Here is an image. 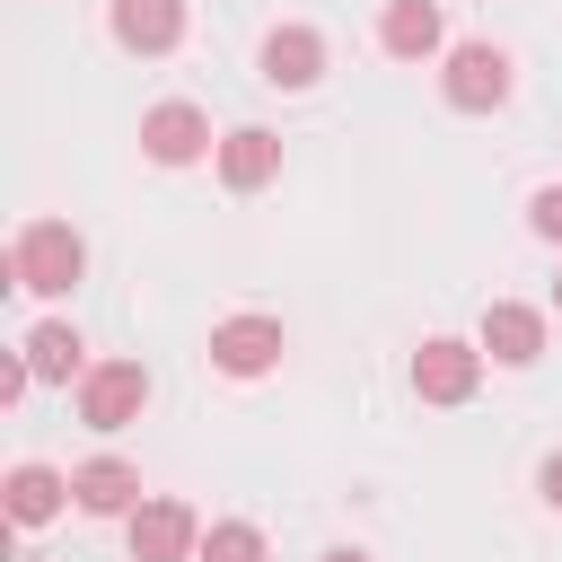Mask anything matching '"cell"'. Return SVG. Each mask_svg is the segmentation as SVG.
<instances>
[{
    "label": "cell",
    "instance_id": "1",
    "mask_svg": "<svg viewBox=\"0 0 562 562\" xmlns=\"http://www.w3.org/2000/svg\"><path fill=\"white\" fill-rule=\"evenodd\" d=\"M79 272H88V237H79L70 220H35V228H18V255H9V281H18V290L61 299V290H79Z\"/></svg>",
    "mask_w": 562,
    "mask_h": 562
},
{
    "label": "cell",
    "instance_id": "2",
    "mask_svg": "<svg viewBox=\"0 0 562 562\" xmlns=\"http://www.w3.org/2000/svg\"><path fill=\"white\" fill-rule=\"evenodd\" d=\"M140 413H149V369L140 360H105V369L79 378V422L88 430H132Z\"/></svg>",
    "mask_w": 562,
    "mask_h": 562
},
{
    "label": "cell",
    "instance_id": "3",
    "mask_svg": "<svg viewBox=\"0 0 562 562\" xmlns=\"http://www.w3.org/2000/svg\"><path fill=\"white\" fill-rule=\"evenodd\" d=\"M483 386V342H457V334H430L413 351V395L422 404H465Z\"/></svg>",
    "mask_w": 562,
    "mask_h": 562
},
{
    "label": "cell",
    "instance_id": "4",
    "mask_svg": "<svg viewBox=\"0 0 562 562\" xmlns=\"http://www.w3.org/2000/svg\"><path fill=\"white\" fill-rule=\"evenodd\" d=\"M439 88H448L457 114H492V105H509V53L501 44H457L448 70H439Z\"/></svg>",
    "mask_w": 562,
    "mask_h": 562
},
{
    "label": "cell",
    "instance_id": "5",
    "mask_svg": "<svg viewBox=\"0 0 562 562\" xmlns=\"http://www.w3.org/2000/svg\"><path fill=\"white\" fill-rule=\"evenodd\" d=\"M123 527H132V562H193L202 553V518L184 501H140Z\"/></svg>",
    "mask_w": 562,
    "mask_h": 562
},
{
    "label": "cell",
    "instance_id": "6",
    "mask_svg": "<svg viewBox=\"0 0 562 562\" xmlns=\"http://www.w3.org/2000/svg\"><path fill=\"white\" fill-rule=\"evenodd\" d=\"M211 369H220V378H263V369H281V316H228V325H211Z\"/></svg>",
    "mask_w": 562,
    "mask_h": 562
},
{
    "label": "cell",
    "instance_id": "7",
    "mask_svg": "<svg viewBox=\"0 0 562 562\" xmlns=\"http://www.w3.org/2000/svg\"><path fill=\"white\" fill-rule=\"evenodd\" d=\"M140 149H149L158 167H193V158L211 149V123H202V105H184V97L149 105V114H140Z\"/></svg>",
    "mask_w": 562,
    "mask_h": 562
},
{
    "label": "cell",
    "instance_id": "8",
    "mask_svg": "<svg viewBox=\"0 0 562 562\" xmlns=\"http://www.w3.org/2000/svg\"><path fill=\"white\" fill-rule=\"evenodd\" d=\"M70 501H79L88 518H132V509H140V474H132L123 457H88V465L70 474Z\"/></svg>",
    "mask_w": 562,
    "mask_h": 562
},
{
    "label": "cell",
    "instance_id": "9",
    "mask_svg": "<svg viewBox=\"0 0 562 562\" xmlns=\"http://www.w3.org/2000/svg\"><path fill=\"white\" fill-rule=\"evenodd\" d=\"M114 44L123 53H176L184 44V0H114Z\"/></svg>",
    "mask_w": 562,
    "mask_h": 562
},
{
    "label": "cell",
    "instance_id": "10",
    "mask_svg": "<svg viewBox=\"0 0 562 562\" xmlns=\"http://www.w3.org/2000/svg\"><path fill=\"white\" fill-rule=\"evenodd\" d=\"M281 176V140L263 132V123H237L228 140H220V184L228 193H255V184H272Z\"/></svg>",
    "mask_w": 562,
    "mask_h": 562
},
{
    "label": "cell",
    "instance_id": "11",
    "mask_svg": "<svg viewBox=\"0 0 562 562\" xmlns=\"http://www.w3.org/2000/svg\"><path fill=\"white\" fill-rule=\"evenodd\" d=\"M483 351H492L501 369H527V360L544 351V316L518 307V299H492V307H483Z\"/></svg>",
    "mask_w": 562,
    "mask_h": 562
},
{
    "label": "cell",
    "instance_id": "12",
    "mask_svg": "<svg viewBox=\"0 0 562 562\" xmlns=\"http://www.w3.org/2000/svg\"><path fill=\"white\" fill-rule=\"evenodd\" d=\"M316 70H325V35L316 26H272L263 35V79L272 88H316Z\"/></svg>",
    "mask_w": 562,
    "mask_h": 562
},
{
    "label": "cell",
    "instance_id": "13",
    "mask_svg": "<svg viewBox=\"0 0 562 562\" xmlns=\"http://www.w3.org/2000/svg\"><path fill=\"white\" fill-rule=\"evenodd\" d=\"M378 44H386L395 61H422V53H439V0H386V18H378Z\"/></svg>",
    "mask_w": 562,
    "mask_h": 562
},
{
    "label": "cell",
    "instance_id": "14",
    "mask_svg": "<svg viewBox=\"0 0 562 562\" xmlns=\"http://www.w3.org/2000/svg\"><path fill=\"white\" fill-rule=\"evenodd\" d=\"M26 369H35L44 386H70V378L88 369V342H79L70 325H35V334H26Z\"/></svg>",
    "mask_w": 562,
    "mask_h": 562
},
{
    "label": "cell",
    "instance_id": "15",
    "mask_svg": "<svg viewBox=\"0 0 562 562\" xmlns=\"http://www.w3.org/2000/svg\"><path fill=\"white\" fill-rule=\"evenodd\" d=\"M61 501H70V474H53V465H18L9 474V518L18 527H44Z\"/></svg>",
    "mask_w": 562,
    "mask_h": 562
},
{
    "label": "cell",
    "instance_id": "16",
    "mask_svg": "<svg viewBox=\"0 0 562 562\" xmlns=\"http://www.w3.org/2000/svg\"><path fill=\"white\" fill-rule=\"evenodd\" d=\"M193 562H263V527H246V518H220L211 536H202V553Z\"/></svg>",
    "mask_w": 562,
    "mask_h": 562
},
{
    "label": "cell",
    "instance_id": "17",
    "mask_svg": "<svg viewBox=\"0 0 562 562\" xmlns=\"http://www.w3.org/2000/svg\"><path fill=\"white\" fill-rule=\"evenodd\" d=\"M527 228H536L544 246H562V184H544V193L527 202Z\"/></svg>",
    "mask_w": 562,
    "mask_h": 562
},
{
    "label": "cell",
    "instance_id": "18",
    "mask_svg": "<svg viewBox=\"0 0 562 562\" xmlns=\"http://www.w3.org/2000/svg\"><path fill=\"white\" fill-rule=\"evenodd\" d=\"M536 492H544V509H562V448L536 465Z\"/></svg>",
    "mask_w": 562,
    "mask_h": 562
},
{
    "label": "cell",
    "instance_id": "19",
    "mask_svg": "<svg viewBox=\"0 0 562 562\" xmlns=\"http://www.w3.org/2000/svg\"><path fill=\"white\" fill-rule=\"evenodd\" d=\"M325 562H369V553H351V544H334V553H325Z\"/></svg>",
    "mask_w": 562,
    "mask_h": 562
},
{
    "label": "cell",
    "instance_id": "20",
    "mask_svg": "<svg viewBox=\"0 0 562 562\" xmlns=\"http://www.w3.org/2000/svg\"><path fill=\"white\" fill-rule=\"evenodd\" d=\"M553 307H562V281H553Z\"/></svg>",
    "mask_w": 562,
    "mask_h": 562
}]
</instances>
